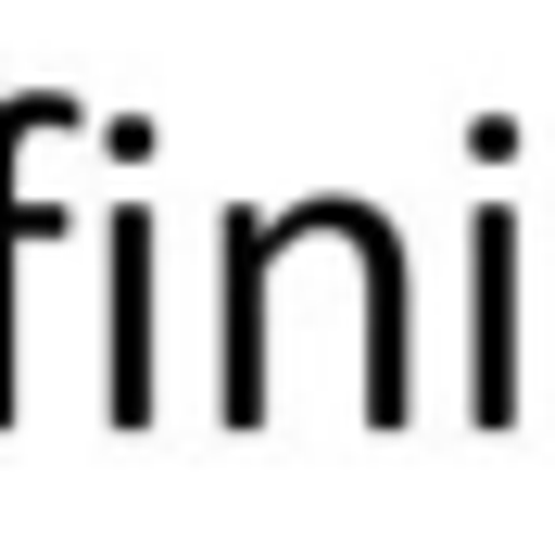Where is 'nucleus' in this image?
I'll return each instance as SVG.
<instances>
[{"mask_svg":"<svg viewBox=\"0 0 555 555\" xmlns=\"http://www.w3.org/2000/svg\"><path fill=\"white\" fill-rule=\"evenodd\" d=\"M467 253H480V379H467V416L505 429V416H518V215L492 203L480 228H467Z\"/></svg>","mask_w":555,"mask_h":555,"instance_id":"obj_1","label":"nucleus"},{"mask_svg":"<svg viewBox=\"0 0 555 555\" xmlns=\"http://www.w3.org/2000/svg\"><path fill=\"white\" fill-rule=\"evenodd\" d=\"M114 416H152V215L114 228Z\"/></svg>","mask_w":555,"mask_h":555,"instance_id":"obj_2","label":"nucleus"},{"mask_svg":"<svg viewBox=\"0 0 555 555\" xmlns=\"http://www.w3.org/2000/svg\"><path fill=\"white\" fill-rule=\"evenodd\" d=\"M38 127H64V102H51V89L0 102V416H13V165H26Z\"/></svg>","mask_w":555,"mask_h":555,"instance_id":"obj_3","label":"nucleus"}]
</instances>
